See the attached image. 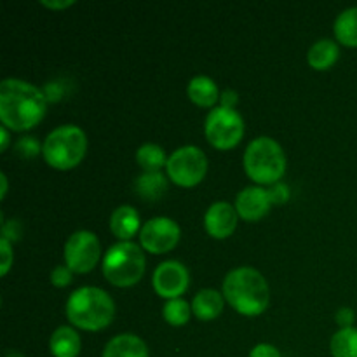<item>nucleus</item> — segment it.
Instances as JSON below:
<instances>
[{
	"mask_svg": "<svg viewBox=\"0 0 357 357\" xmlns=\"http://www.w3.org/2000/svg\"><path fill=\"white\" fill-rule=\"evenodd\" d=\"M45 96L37 86L21 79L0 82V121L10 131H28L44 119Z\"/></svg>",
	"mask_w": 357,
	"mask_h": 357,
	"instance_id": "nucleus-1",
	"label": "nucleus"
},
{
	"mask_svg": "<svg viewBox=\"0 0 357 357\" xmlns=\"http://www.w3.org/2000/svg\"><path fill=\"white\" fill-rule=\"evenodd\" d=\"M223 296L234 310L248 317L260 316L267 310L271 291L268 282L257 268H234L223 279Z\"/></svg>",
	"mask_w": 357,
	"mask_h": 357,
	"instance_id": "nucleus-2",
	"label": "nucleus"
},
{
	"mask_svg": "<svg viewBox=\"0 0 357 357\" xmlns=\"http://www.w3.org/2000/svg\"><path fill=\"white\" fill-rule=\"evenodd\" d=\"M115 303L105 289L84 286L75 289L66 302V317L84 331L105 330L114 321Z\"/></svg>",
	"mask_w": 357,
	"mask_h": 357,
	"instance_id": "nucleus-3",
	"label": "nucleus"
},
{
	"mask_svg": "<svg viewBox=\"0 0 357 357\" xmlns=\"http://www.w3.org/2000/svg\"><path fill=\"white\" fill-rule=\"evenodd\" d=\"M243 162L248 178L258 185L272 187L286 173L284 150L268 136H260L248 145Z\"/></svg>",
	"mask_w": 357,
	"mask_h": 357,
	"instance_id": "nucleus-4",
	"label": "nucleus"
},
{
	"mask_svg": "<svg viewBox=\"0 0 357 357\" xmlns=\"http://www.w3.org/2000/svg\"><path fill=\"white\" fill-rule=\"evenodd\" d=\"M87 152V136L79 126L65 124L47 135L42 145L45 162L58 171H68L79 166Z\"/></svg>",
	"mask_w": 357,
	"mask_h": 357,
	"instance_id": "nucleus-5",
	"label": "nucleus"
},
{
	"mask_svg": "<svg viewBox=\"0 0 357 357\" xmlns=\"http://www.w3.org/2000/svg\"><path fill=\"white\" fill-rule=\"evenodd\" d=\"M145 253L139 244L119 241L103 257V275L117 288H129L142 281L145 274Z\"/></svg>",
	"mask_w": 357,
	"mask_h": 357,
	"instance_id": "nucleus-6",
	"label": "nucleus"
},
{
	"mask_svg": "<svg viewBox=\"0 0 357 357\" xmlns=\"http://www.w3.org/2000/svg\"><path fill=\"white\" fill-rule=\"evenodd\" d=\"M206 139L218 150H232L244 136V121L236 108H213L204 122Z\"/></svg>",
	"mask_w": 357,
	"mask_h": 357,
	"instance_id": "nucleus-7",
	"label": "nucleus"
},
{
	"mask_svg": "<svg viewBox=\"0 0 357 357\" xmlns=\"http://www.w3.org/2000/svg\"><path fill=\"white\" fill-rule=\"evenodd\" d=\"M166 169L167 178L178 187H195L204 180L208 173V157L199 146H181L171 153Z\"/></svg>",
	"mask_w": 357,
	"mask_h": 357,
	"instance_id": "nucleus-8",
	"label": "nucleus"
},
{
	"mask_svg": "<svg viewBox=\"0 0 357 357\" xmlns=\"http://www.w3.org/2000/svg\"><path fill=\"white\" fill-rule=\"evenodd\" d=\"M101 246L98 237L89 230L72 234L65 244V265L73 274H87L98 265Z\"/></svg>",
	"mask_w": 357,
	"mask_h": 357,
	"instance_id": "nucleus-9",
	"label": "nucleus"
},
{
	"mask_svg": "<svg viewBox=\"0 0 357 357\" xmlns=\"http://www.w3.org/2000/svg\"><path fill=\"white\" fill-rule=\"evenodd\" d=\"M181 230L174 220L166 216H157L143 223L139 230V244L152 255H164L174 250L180 243Z\"/></svg>",
	"mask_w": 357,
	"mask_h": 357,
	"instance_id": "nucleus-10",
	"label": "nucleus"
},
{
	"mask_svg": "<svg viewBox=\"0 0 357 357\" xmlns=\"http://www.w3.org/2000/svg\"><path fill=\"white\" fill-rule=\"evenodd\" d=\"M190 275H188L187 267L176 260H167L157 265L152 278V286L155 293L167 302L174 298H180L188 288Z\"/></svg>",
	"mask_w": 357,
	"mask_h": 357,
	"instance_id": "nucleus-11",
	"label": "nucleus"
},
{
	"mask_svg": "<svg viewBox=\"0 0 357 357\" xmlns=\"http://www.w3.org/2000/svg\"><path fill=\"white\" fill-rule=\"evenodd\" d=\"M274 204L271 188L264 187H248L237 195L236 209L237 215L246 222H258L268 215L271 206Z\"/></svg>",
	"mask_w": 357,
	"mask_h": 357,
	"instance_id": "nucleus-12",
	"label": "nucleus"
},
{
	"mask_svg": "<svg viewBox=\"0 0 357 357\" xmlns=\"http://www.w3.org/2000/svg\"><path fill=\"white\" fill-rule=\"evenodd\" d=\"M237 209L229 202H215L204 215V229L215 239H227L237 229Z\"/></svg>",
	"mask_w": 357,
	"mask_h": 357,
	"instance_id": "nucleus-13",
	"label": "nucleus"
},
{
	"mask_svg": "<svg viewBox=\"0 0 357 357\" xmlns=\"http://www.w3.org/2000/svg\"><path fill=\"white\" fill-rule=\"evenodd\" d=\"M103 357H149L146 344L131 333L117 335L103 349Z\"/></svg>",
	"mask_w": 357,
	"mask_h": 357,
	"instance_id": "nucleus-14",
	"label": "nucleus"
},
{
	"mask_svg": "<svg viewBox=\"0 0 357 357\" xmlns=\"http://www.w3.org/2000/svg\"><path fill=\"white\" fill-rule=\"evenodd\" d=\"M110 230L117 239L129 241L139 230V213L132 206H119L110 216Z\"/></svg>",
	"mask_w": 357,
	"mask_h": 357,
	"instance_id": "nucleus-15",
	"label": "nucleus"
},
{
	"mask_svg": "<svg viewBox=\"0 0 357 357\" xmlns=\"http://www.w3.org/2000/svg\"><path fill=\"white\" fill-rule=\"evenodd\" d=\"M223 298L216 289H201L194 296L192 302V312L199 321H215L223 312Z\"/></svg>",
	"mask_w": 357,
	"mask_h": 357,
	"instance_id": "nucleus-16",
	"label": "nucleus"
},
{
	"mask_svg": "<svg viewBox=\"0 0 357 357\" xmlns=\"http://www.w3.org/2000/svg\"><path fill=\"white\" fill-rule=\"evenodd\" d=\"M188 98L194 105L201 108L215 107L216 101L220 100V91L215 80L206 75H197L188 82L187 87Z\"/></svg>",
	"mask_w": 357,
	"mask_h": 357,
	"instance_id": "nucleus-17",
	"label": "nucleus"
},
{
	"mask_svg": "<svg viewBox=\"0 0 357 357\" xmlns=\"http://www.w3.org/2000/svg\"><path fill=\"white\" fill-rule=\"evenodd\" d=\"M49 349L54 357H77L82 349V342H80L79 333L73 328L59 326L52 333Z\"/></svg>",
	"mask_w": 357,
	"mask_h": 357,
	"instance_id": "nucleus-18",
	"label": "nucleus"
},
{
	"mask_svg": "<svg viewBox=\"0 0 357 357\" xmlns=\"http://www.w3.org/2000/svg\"><path fill=\"white\" fill-rule=\"evenodd\" d=\"M338 56H340V49H338L337 42L323 38L309 49L307 61L314 70H328L337 63Z\"/></svg>",
	"mask_w": 357,
	"mask_h": 357,
	"instance_id": "nucleus-19",
	"label": "nucleus"
},
{
	"mask_svg": "<svg viewBox=\"0 0 357 357\" xmlns=\"http://www.w3.org/2000/svg\"><path fill=\"white\" fill-rule=\"evenodd\" d=\"M335 37L347 47H357V7L345 9L335 21Z\"/></svg>",
	"mask_w": 357,
	"mask_h": 357,
	"instance_id": "nucleus-20",
	"label": "nucleus"
},
{
	"mask_svg": "<svg viewBox=\"0 0 357 357\" xmlns=\"http://www.w3.org/2000/svg\"><path fill=\"white\" fill-rule=\"evenodd\" d=\"M167 159L169 157H166L162 146L155 145V143H145L136 152V162L145 173H159L162 167H166Z\"/></svg>",
	"mask_w": 357,
	"mask_h": 357,
	"instance_id": "nucleus-21",
	"label": "nucleus"
},
{
	"mask_svg": "<svg viewBox=\"0 0 357 357\" xmlns=\"http://www.w3.org/2000/svg\"><path fill=\"white\" fill-rule=\"evenodd\" d=\"M136 192L146 201H157L162 197L167 188L166 176L162 173H143L142 176L136 178Z\"/></svg>",
	"mask_w": 357,
	"mask_h": 357,
	"instance_id": "nucleus-22",
	"label": "nucleus"
},
{
	"mask_svg": "<svg viewBox=\"0 0 357 357\" xmlns=\"http://www.w3.org/2000/svg\"><path fill=\"white\" fill-rule=\"evenodd\" d=\"M333 357H357V328H344L333 335L330 342Z\"/></svg>",
	"mask_w": 357,
	"mask_h": 357,
	"instance_id": "nucleus-23",
	"label": "nucleus"
},
{
	"mask_svg": "<svg viewBox=\"0 0 357 357\" xmlns=\"http://www.w3.org/2000/svg\"><path fill=\"white\" fill-rule=\"evenodd\" d=\"M162 316L164 319H166V323L171 324V326H185V324L190 321L192 307L181 298L169 300V302L164 305Z\"/></svg>",
	"mask_w": 357,
	"mask_h": 357,
	"instance_id": "nucleus-24",
	"label": "nucleus"
},
{
	"mask_svg": "<svg viewBox=\"0 0 357 357\" xmlns=\"http://www.w3.org/2000/svg\"><path fill=\"white\" fill-rule=\"evenodd\" d=\"M72 274L73 272L70 271L66 265H58V267L52 268L51 272L52 286H56V288H66V286L72 282Z\"/></svg>",
	"mask_w": 357,
	"mask_h": 357,
	"instance_id": "nucleus-25",
	"label": "nucleus"
},
{
	"mask_svg": "<svg viewBox=\"0 0 357 357\" xmlns=\"http://www.w3.org/2000/svg\"><path fill=\"white\" fill-rule=\"evenodd\" d=\"M0 255H2V264H0V275H7L10 265H13L14 253H13V248H10V241H7L6 237H0Z\"/></svg>",
	"mask_w": 357,
	"mask_h": 357,
	"instance_id": "nucleus-26",
	"label": "nucleus"
},
{
	"mask_svg": "<svg viewBox=\"0 0 357 357\" xmlns=\"http://www.w3.org/2000/svg\"><path fill=\"white\" fill-rule=\"evenodd\" d=\"M40 150V145L35 138H21L17 143V152L23 157H35Z\"/></svg>",
	"mask_w": 357,
	"mask_h": 357,
	"instance_id": "nucleus-27",
	"label": "nucleus"
},
{
	"mask_svg": "<svg viewBox=\"0 0 357 357\" xmlns=\"http://www.w3.org/2000/svg\"><path fill=\"white\" fill-rule=\"evenodd\" d=\"M250 357H281V352L271 344H258L257 347L251 351Z\"/></svg>",
	"mask_w": 357,
	"mask_h": 357,
	"instance_id": "nucleus-28",
	"label": "nucleus"
},
{
	"mask_svg": "<svg viewBox=\"0 0 357 357\" xmlns=\"http://www.w3.org/2000/svg\"><path fill=\"white\" fill-rule=\"evenodd\" d=\"M271 188V194H272V199H274V204H282V202H286L289 199V190L288 187H286L284 183H275L272 185Z\"/></svg>",
	"mask_w": 357,
	"mask_h": 357,
	"instance_id": "nucleus-29",
	"label": "nucleus"
},
{
	"mask_svg": "<svg viewBox=\"0 0 357 357\" xmlns=\"http://www.w3.org/2000/svg\"><path fill=\"white\" fill-rule=\"evenodd\" d=\"M354 317H356L354 310L349 309V307H344V309H340L337 312V323L340 324L342 330H344V328H352V323H354Z\"/></svg>",
	"mask_w": 357,
	"mask_h": 357,
	"instance_id": "nucleus-30",
	"label": "nucleus"
},
{
	"mask_svg": "<svg viewBox=\"0 0 357 357\" xmlns=\"http://www.w3.org/2000/svg\"><path fill=\"white\" fill-rule=\"evenodd\" d=\"M220 100H222V107H227V108H236L237 100H239V98H237V93H236V91L227 89V91H223V94H222V96H220Z\"/></svg>",
	"mask_w": 357,
	"mask_h": 357,
	"instance_id": "nucleus-31",
	"label": "nucleus"
},
{
	"mask_svg": "<svg viewBox=\"0 0 357 357\" xmlns=\"http://www.w3.org/2000/svg\"><path fill=\"white\" fill-rule=\"evenodd\" d=\"M40 3L44 7H49V9H54V10H61L66 9V7H72L75 3V0H63V2H51V0H40Z\"/></svg>",
	"mask_w": 357,
	"mask_h": 357,
	"instance_id": "nucleus-32",
	"label": "nucleus"
},
{
	"mask_svg": "<svg viewBox=\"0 0 357 357\" xmlns=\"http://www.w3.org/2000/svg\"><path fill=\"white\" fill-rule=\"evenodd\" d=\"M0 136H2V139H0V150H7V146H9V131H7L6 126H2L0 128Z\"/></svg>",
	"mask_w": 357,
	"mask_h": 357,
	"instance_id": "nucleus-33",
	"label": "nucleus"
},
{
	"mask_svg": "<svg viewBox=\"0 0 357 357\" xmlns=\"http://www.w3.org/2000/svg\"><path fill=\"white\" fill-rule=\"evenodd\" d=\"M0 183H2V195H0V199H6L7 195V176L6 174H0Z\"/></svg>",
	"mask_w": 357,
	"mask_h": 357,
	"instance_id": "nucleus-34",
	"label": "nucleus"
},
{
	"mask_svg": "<svg viewBox=\"0 0 357 357\" xmlns=\"http://www.w3.org/2000/svg\"><path fill=\"white\" fill-rule=\"evenodd\" d=\"M7 357H23V356H21L20 352H13V351H10V352H7Z\"/></svg>",
	"mask_w": 357,
	"mask_h": 357,
	"instance_id": "nucleus-35",
	"label": "nucleus"
}]
</instances>
